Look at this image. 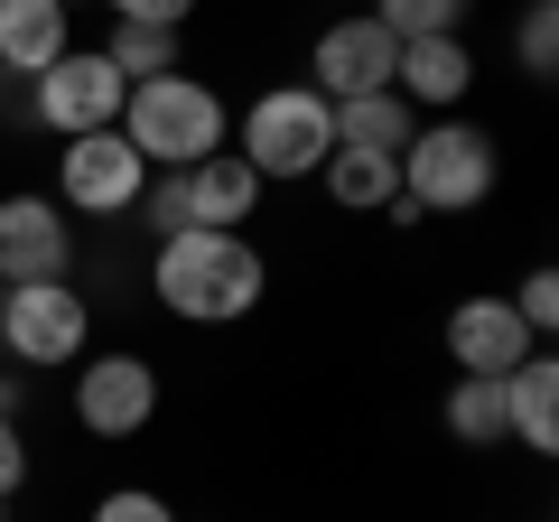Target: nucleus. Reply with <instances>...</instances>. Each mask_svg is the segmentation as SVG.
I'll return each mask as SVG.
<instances>
[{"label":"nucleus","mask_w":559,"mask_h":522,"mask_svg":"<svg viewBox=\"0 0 559 522\" xmlns=\"http://www.w3.org/2000/svg\"><path fill=\"white\" fill-rule=\"evenodd\" d=\"M271 289V261L252 234H224V224H187V234L150 242V299L178 327H242Z\"/></svg>","instance_id":"nucleus-1"},{"label":"nucleus","mask_w":559,"mask_h":522,"mask_svg":"<svg viewBox=\"0 0 559 522\" xmlns=\"http://www.w3.org/2000/svg\"><path fill=\"white\" fill-rule=\"evenodd\" d=\"M121 141L140 150L150 178H178V168L215 159V150L234 141V103L205 75H140L131 103H121Z\"/></svg>","instance_id":"nucleus-2"},{"label":"nucleus","mask_w":559,"mask_h":522,"mask_svg":"<svg viewBox=\"0 0 559 522\" xmlns=\"http://www.w3.org/2000/svg\"><path fill=\"white\" fill-rule=\"evenodd\" d=\"M495 178H503V150H495V131L466 121V112L419 121L411 150H401V205H411L419 224L429 215H476V205L495 197Z\"/></svg>","instance_id":"nucleus-3"},{"label":"nucleus","mask_w":559,"mask_h":522,"mask_svg":"<svg viewBox=\"0 0 559 522\" xmlns=\"http://www.w3.org/2000/svg\"><path fill=\"white\" fill-rule=\"evenodd\" d=\"M224 150H234L261 187H299V178H318L326 150H336V112H326L318 84H271V94H252L234 112V141Z\"/></svg>","instance_id":"nucleus-4"},{"label":"nucleus","mask_w":559,"mask_h":522,"mask_svg":"<svg viewBox=\"0 0 559 522\" xmlns=\"http://www.w3.org/2000/svg\"><path fill=\"white\" fill-rule=\"evenodd\" d=\"M0 355L10 373H75L94 355V299L75 281H20L0 299Z\"/></svg>","instance_id":"nucleus-5"},{"label":"nucleus","mask_w":559,"mask_h":522,"mask_svg":"<svg viewBox=\"0 0 559 522\" xmlns=\"http://www.w3.org/2000/svg\"><path fill=\"white\" fill-rule=\"evenodd\" d=\"M121 103H131V84L112 75V57H103V47H66V57L28 84V121H38V131H57V141L121 131Z\"/></svg>","instance_id":"nucleus-6"},{"label":"nucleus","mask_w":559,"mask_h":522,"mask_svg":"<svg viewBox=\"0 0 559 522\" xmlns=\"http://www.w3.org/2000/svg\"><path fill=\"white\" fill-rule=\"evenodd\" d=\"M159 420V364L112 345V355H84L75 364V429L84 439H140Z\"/></svg>","instance_id":"nucleus-7"},{"label":"nucleus","mask_w":559,"mask_h":522,"mask_svg":"<svg viewBox=\"0 0 559 522\" xmlns=\"http://www.w3.org/2000/svg\"><path fill=\"white\" fill-rule=\"evenodd\" d=\"M392 66H401V38H392V28H382L373 10H336V20L318 28V47H308V75H299V84H318L326 103H355V94H382Z\"/></svg>","instance_id":"nucleus-8"},{"label":"nucleus","mask_w":559,"mask_h":522,"mask_svg":"<svg viewBox=\"0 0 559 522\" xmlns=\"http://www.w3.org/2000/svg\"><path fill=\"white\" fill-rule=\"evenodd\" d=\"M140 187H150V168H140V150L121 141V131H84V141L57 150V205L66 215H131Z\"/></svg>","instance_id":"nucleus-9"},{"label":"nucleus","mask_w":559,"mask_h":522,"mask_svg":"<svg viewBox=\"0 0 559 522\" xmlns=\"http://www.w3.org/2000/svg\"><path fill=\"white\" fill-rule=\"evenodd\" d=\"M0 281H75V224H66L57 197L20 187V197H0Z\"/></svg>","instance_id":"nucleus-10"},{"label":"nucleus","mask_w":559,"mask_h":522,"mask_svg":"<svg viewBox=\"0 0 559 522\" xmlns=\"http://www.w3.org/2000/svg\"><path fill=\"white\" fill-rule=\"evenodd\" d=\"M439 345H448V364H457V373H513L522 355H540L532 345V327L513 318V299H457L439 318Z\"/></svg>","instance_id":"nucleus-11"},{"label":"nucleus","mask_w":559,"mask_h":522,"mask_svg":"<svg viewBox=\"0 0 559 522\" xmlns=\"http://www.w3.org/2000/svg\"><path fill=\"white\" fill-rule=\"evenodd\" d=\"M392 94L411 103L419 121L466 112V94H476V47H466V38H411L401 66H392Z\"/></svg>","instance_id":"nucleus-12"},{"label":"nucleus","mask_w":559,"mask_h":522,"mask_svg":"<svg viewBox=\"0 0 559 522\" xmlns=\"http://www.w3.org/2000/svg\"><path fill=\"white\" fill-rule=\"evenodd\" d=\"M66 47H75V10H57V0H0V75L38 84Z\"/></svg>","instance_id":"nucleus-13"},{"label":"nucleus","mask_w":559,"mask_h":522,"mask_svg":"<svg viewBox=\"0 0 559 522\" xmlns=\"http://www.w3.org/2000/svg\"><path fill=\"white\" fill-rule=\"evenodd\" d=\"M503 439L532 448V458L559 448V364L550 355H522L513 373H503Z\"/></svg>","instance_id":"nucleus-14"},{"label":"nucleus","mask_w":559,"mask_h":522,"mask_svg":"<svg viewBox=\"0 0 559 522\" xmlns=\"http://www.w3.org/2000/svg\"><path fill=\"white\" fill-rule=\"evenodd\" d=\"M178 187H187V215H197V224H224V234H242V224H252V205H261V178L234 159V150L178 168Z\"/></svg>","instance_id":"nucleus-15"},{"label":"nucleus","mask_w":559,"mask_h":522,"mask_svg":"<svg viewBox=\"0 0 559 522\" xmlns=\"http://www.w3.org/2000/svg\"><path fill=\"white\" fill-rule=\"evenodd\" d=\"M336 112V150H382V159H401L411 150V131H419V112L382 84V94H355V103H326Z\"/></svg>","instance_id":"nucleus-16"},{"label":"nucleus","mask_w":559,"mask_h":522,"mask_svg":"<svg viewBox=\"0 0 559 522\" xmlns=\"http://www.w3.org/2000/svg\"><path fill=\"white\" fill-rule=\"evenodd\" d=\"M318 187L345 205V215H382V205L401 197V159H382V150H326Z\"/></svg>","instance_id":"nucleus-17"},{"label":"nucleus","mask_w":559,"mask_h":522,"mask_svg":"<svg viewBox=\"0 0 559 522\" xmlns=\"http://www.w3.org/2000/svg\"><path fill=\"white\" fill-rule=\"evenodd\" d=\"M448 439L457 448H503V382L495 373H457L448 382Z\"/></svg>","instance_id":"nucleus-18"},{"label":"nucleus","mask_w":559,"mask_h":522,"mask_svg":"<svg viewBox=\"0 0 559 522\" xmlns=\"http://www.w3.org/2000/svg\"><path fill=\"white\" fill-rule=\"evenodd\" d=\"M103 57H112V75H121V84H140V75H178V28H140V20H112Z\"/></svg>","instance_id":"nucleus-19"},{"label":"nucleus","mask_w":559,"mask_h":522,"mask_svg":"<svg viewBox=\"0 0 559 522\" xmlns=\"http://www.w3.org/2000/svg\"><path fill=\"white\" fill-rule=\"evenodd\" d=\"M466 10H476V0H373V20L392 28L401 47L411 38H466Z\"/></svg>","instance_id":"nucleus-20"},{"label":"nucleus","mask_w":559,"mask_h":522,"mask_svg":"<svg viewBox=\"0 0 559 522\" xmlns=\"http://www.w3.org/2000/svg\"><path fill=\"white\" fill-rule=\"evenodd\" d=\"M513 57L522 75H559V0H522V20H513Z\"/></svg>","instance_id":"nucleus-21"},{"label":"nucleus","mask_w":559,"mask_h":522,"mask_svg":"<svg viewBox=\"0 0 559 522\" xmlns=\"http://www.w3.org/2000/svg\"><path fill=\"white\" fill-rule=\"evenodd\" d=\"M131 215H140V234H150V242H168V234H187V224H197V215H187V187H178V178H150Z\"/></svg>","instance_id":"nucleus-22"},{"label":"nucleus","mask_w":559,"mask_h":522,"mask_svg":"<svg viewBox=\"0 0 559 522\" xmlns=\"http://www.w3.org/2000/svg\"><path fill=\"white\" fill-rule=\"evenodd\" d=\"M513 318L532 327V345H550V327H559V271H532V281L513 289Z\"/></svg>","instance_id":"nucleus-23"},{"label":"nucleus","mask_w":559,"mask_h":522,"mask_svg":"<svg viewBox=\"0 0 559 522\" xmlns=\"http://www.w3.org/2000/svg\"><path fill=\"white\" fill-rule=\"evenodd\" d=\"M84 522H178V513H168V495H150V485H112Z\"/></svg>","instance_id":"nucleus-24"},{"label":"nucleus","mask_w":559,"mask_h":522,"mask_svg":"<svg viewBox=\"0 0 559 522\" xmlns=\"http://www.w3.org/2000/svg\"><path fill=\"white\" fill-rule=\"evenodd\" d=\"M112 20H140V28H187L197 20V0H103Z\"/></svg>","instance_id":"nucleus-25"},{"label":"nucleus","mask_w":559,"mask_h":522,"mask_svg":"<svg viewBox=\"0 0 559 522\" xmlns=\"http://www.w3.org/2000/svg\"><path fill=\"white\" fill-rule=\"evenodd\" d=\"M28 485V439H20V411H0V503Z\"/></svg>","instance_id":"nucleus-26"},{"label":"nucleus","mask_w":559,"mask_h":522,"mask_svg":"<svg viewBox=\"0 0 559 522\" xmlns=\"http://www.w3.org/2000/svg\"><path fill=\"white\" fill-rule=\"evenodd\" d=\"M57 10H84V0H57Z\"/></svg>","instance_id":"nucleus-27"},{"label":"nucleus","mask_w":559,"mask_h":522,"mask_svg":"<svg viewBox=\"0 0 559 522\" xmlns=\"http://www.w3.org/2000/svg\"><path fill=\"white\" fill-rule=\"evenodd\" d=\"M0 299H10V281H0Z\"/></svg>","instance_id":"nucleus-28"},{"label":"nucleus","mask_w":559,"mask_h":522,"mask_svg":"<svg viewBox=\"0 0 559 522\" xmlns=\"http://www.w3.org/2000/svg\"><path fill=\"white\" fill-rule=\"evenodd\" d=\"M0 522H10V503H0Z\"/></svg>","instance_id":"nucleus-29"},{"label":"nucleus","mask_w":559,"mask_h":522,"mask_svg":"<svg viewBox=\"0 0 559 522\" xmlns=\"http://www.w3.org/2000/svg\"><path fill=\"white\" fill-rule=\"evenodd\" d=\"M0 373H10V355H0Z\"/></svg>","instance_id":"nucleus-30"},{"label":"nucleus","mask_w":559,"mask_h":522,"mask_svg":"<svg viewBox=\"0 0 559 522\" xmlns=\"http://www.w3.org/2000/svg\"><path fill=\"white\" fill-rule=\"evenodd\" d=\"M336 10H355V0H336Z\"/></svg>","instance_id":"nucleus-31"}]
</instances>
